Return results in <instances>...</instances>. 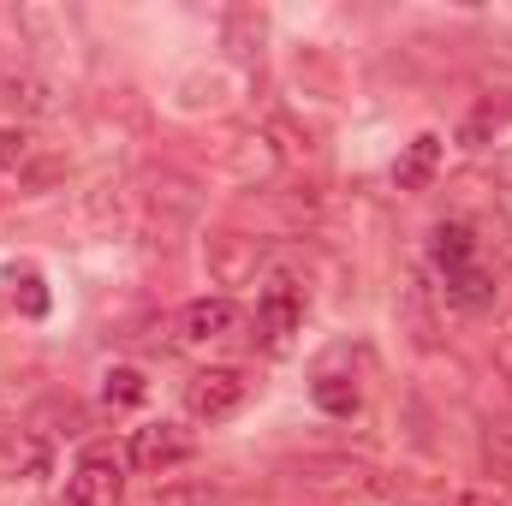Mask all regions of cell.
Instances as JSON below:
<instances>
[{
  "label": "cell",
  "instance_id": "6da1fadb",
  "mask_svg": "<svg viewBox=\"0 0 512 506\" xmlns=\"http://www.w3.org/2000/svg\"><path fill=\"white\" fill-rule=\"evenodd\" d=\"M304 280L298 274H274L262 292H256V334H262V346L268 352H286L292 346V334L304 328Z\"/></svg>",
  "mask_w": 512,
  "mask_h": 506
},
{
  "label": "cell",
  "instance_id": "7a4b0ae2",
  "mask_svg": "<svg viewBox=\"0 0 512 506\" xmlns=\"http://www.w3.org/2000/svg\"><path fill=\"white\" fill-rule=\"evenodd\" d=\"M298 489H316V495H376L382 477L364 465V459H346V453H310V459H292L286 465Z\"/></svg>",
  "mask_w": 512,
  "mask_h": 506
},
{
  "label": "cell",
  "instance_id": "3957f363",
  "mask_svg": "<svg viewBox=\"0 0 512 506\" xmlns=\"http://www.w3.org/2000/svg\"><path fill=\"white\" fill-rule=\"evenodd\" d=\"M126 495V465L114 447H84L72 477H66V501L72 506H120Z\"/></svg>",
  "mask_w": 512,
  "mask_h": 506
},
{
  "label": "cell",
  "instance_id": "277c9868",
  "mask_svg": "<svg viewBox=\"0 0 512 506\" xmlns=\"http://www.w3.org/2000/svg\"><path fill=\"white\" fill-rule=\"evenodd\" d=\"M245 399H251V376L245 370H197L185 381V411L197 423H227V417L245 411Z\"/></svg>",
  "mask_w": 512,
  "mask_h": 506
},
{
  "label": "cell",
  "instance_id": "5b68a950",
  "mask_svg": "<svg viewBox=\"0 0 512 506\" xmlns=\"http://www.w3.org/2000/svg\"><path fill=\"white\" fill-rule=\"evenodd\" d=\"M185 459H191V435H185L179 423H143V429H131V465H137V471L167 477V471L185 465Z\"/></svg>",
  "mask_w": 512,
  "mask_h": 506
},
{
  "label": "cell",
  "instance_id": "8992f818",
  "mask_svg": "<svg viewBox=\"0 0 512 506\" xmlns=\"http://www.w3.org/2000/svg\"><path fill=\"white\" fill-rule=\"evenodd\" d=\"M233 328H239V304L233 298H197V304L179 310V340L185 346H215Z\"/></svg>",
  "mask_w": 512,
  "mask_h": 506
},
{
  "label": "cell",
  "instance_id": "52a82bcc",
  "mask_svg": "<svg viewBox=\"0 0 512 506\" xmlns=\"http://www.w3.org/2000/svg\"><path fill=\"white\" fill-rule=\"evenodd\" d=\"M441 292H447V304H459V310H489V304H495V274H489L483 262H465V268L441 274Z\"/></svg>",
  "mask_w": 512,
  "mask_h": 506
},
{
  "label": "cell",
  "instance_id": "ba28073f",
  "mask_svg": "<svg viewBox=\"0 0 512 506\" xmlns=\"http://www.w3.org/2000/svg\"><path fill=\"white\" fill-rule=\"evenodd\" d=\"M209 268H215V280H221V286H245V280L256 274V245H251V239L221 233V239H209Z\"/></svg>",
  "mask_w": 512,
  "mask_h": 506
},
{
  "label": "cell",
  "instance_id": "9c48e42d",
  "mask_svg": "<svg viewBox=\"0 0 512 506\" xmlns=\"http://www.w3.org/2000/svg\"><path fill=\"white\" fill-rule=\"evenodd\" d=\"M429 256H435V274H453V268L477 262V233H471L465 221H441V227L429 233Z\"/></svg>",
  "mask_w": 512,
  "mask_h": 506
},
{
  "label": "cell",
  "instance_id": "30bf717a",
  "mask_svg": "<svg viewBox=\"0 0 512 506\" xmlns=\"http://www.w3.org/2000/svg\"><path fill=\"white\" fill-rule=\"evenodd\" d=\"M435 167H441V137L435 131H423L405 155H399V167H393V179H399V191H429V179H435Z\"/></svg>",
  "mask_w": 512,
  "mask_h": 506
},
{
  "label": "cell",
  "instance_id": "8fae6325",
  "mask_svg": "<svg viewBox=\"0 0 512 506\" xmlns=\"http://www.w3.org/2000/svg\"><path fill=\"white\" fill-rule=\"evenodd\" d=\"M143 393H149V381H143V370H131V364H114V370L102 376V405H108V411L143 405Z\"/></svg>",
  "mask_w": 512,
  "mask_h": 506
},
{
  "label": "cell",
  "instance_id": "7c38bea8",
  "mask_svg": "<svg viewBox=\"0 0 512 506\" xmlns=\"http://www.w3.org/2000/svg\"><path fill=\"white\" fill-rule=\"evenodd\" d=\"M310 393H316V405H322L328 417H352V411L364 405V393H358V381H352V376H328V370L316 376V387H310Z\"/></svg>",
  "mask_w": 512,
  "mask_h": 506
},
{
  "label": "cell",
  "instance_id": "4fadbf2b",
  "mask_svg": "<svg viewBox=\"0 0 512 506\" xmlns=\"http://www.w3.org/2000/svg\"><path fill=\"white\" fill-rule=\"evenodd\" d=\"M483 459H489L495 477L512 483V417H489L483 423Z\"/></svg>",
  "mask_w": 512,
  "mask_h": 506
},
{
  "label": "cell",
  "instance_id": "5bb4252c",
  "mask_svg": "<svg viewBox=\"0 0 512 506\" xmlns=\"http://www.w3.org/2000/svg\"><path fill=\"white\" fill-rule=\"evenodd\" d=\"M6 90H12V102H24L30 114H54V84H48V78L18 72V78H6Z\"/></svg>",
  "mask_w": 512,
  "mask_h": 506
},
{
  "label": "cell",
  "instance_id": "9a60e30c",
  "mask_svg": "<svg viewBox=\"0 0 512 506\" xmlns=\"http://www.w3.org/2000/svg\"><path fill=\"white\" fill-rule=\"evenodd\" d=\"M507 114H512V96H501V102L489 96V102H483V108H477V114L465 120V131H459V137H465V143H483V137H489V131L501 126Z\"/></svg>",
  "mask_w": 512,
  "mask_h": 506
},
{
  "label": "cell",
  "instance_id": "2e32d148",
  "mask_svg": "<svg viewBox=\"0 0 512 506\" xmlns=\"http://www.w3.org/2000/svg\"><path fill=\"white\" fill-rule=\"evenodd\" d=\"M6 459H12V465H24L30 477H42V471H48V453H42V441H30V435L6 441Z\"/></svg>",
  "mask_w": 512,
  "mask_h": 506
},
{
  "label": "cell",
  "instance_id": "e0dca14e",
  "mask_svg": "<svg viewBox=\"0 0 512 506\" xmlns=\"http://www.w3.org/2000/svg\"><path fill=\"white\" fill-rule=\"evenodd\" d=\"M24 161V131L18 126H0V179H12Z\"/></svg>",
  "mask_w": 512,
  "mask_h": 506
},
{
  "label": "cell",
  "instance_id": "ac0fdd59",
  "mask_svg": "<svg viewBox=\"0 0 512 506\" xmlns=\"http://www.w3.org/2000/svg\"><path fill=\"white\" fill-rule=\"evenodd\" d=\"M12 286H18V304H24V316H42V310H48V292H42V280H36V274H24V280L12 274Z\"/></svg>",
  "mask_w": 512,
  "mask_h": 506
},
{
  "label": "cell",
  "instance_id": "d6986e66",
  "mask_svg": "<svg viewBox=\"0 0 512 506\" xmlns=\"http://www.w3.org/2000/svg\"><path fill=\"white\" fill-rule=\"evenodd\" d=\"M447 506H507V501H501L495 489H459V495H453Z\"/></svg>",
  "mask_w": 512,
  "mask_h": 506
},
{
  "label": "cell",
  "instance_id": "ffe728a7",
  "mask_svg": "<svg viewBox=\"0 0 512 506\" xmlns=\"http://www.w3.org/2000/svg\"><path fill=\"white\" fill-rule=\"evenodd\" d=\"M501 364H507V376H512V346H507V352H501Z\"/></svg>",
  "mask_w": 512,
  "mask_h": 506
}]
</instances>
